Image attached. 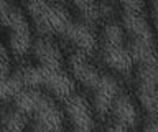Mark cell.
<instances>
[{"mask_svg":"<svg viewBox=\"0 0 158 132\" xmlns=\"http://www.w3.org/2000/svg\"><path fill=\"white\" fill-rule=\"evenodd\" d=\"M25 7L40 33L61 36L86 55L96 50L99 38L91 25L84 20L73 18L63 3L49 0H25Z\"/></svg>","mask_w":158,"mask_h":132,"instance_id":"6da1fadb","label":"cell"},{"mask_svg":"<svg viewBox=\"0 0 158 132\" xmlns=\"http://www.w3.org/2000/svg\"><path fill=\"white\" fill-rule=\"evenodd\" d=\"M13 107L33 121L38 132H63V114L53 97L43 89L25 87L15 96Z\"/></svg>","mask_w":158,"mask_h":132,"instance_id":"7a4b0ae2","label":"cell"},{"mask_svg":"<svg viewBox=\"0 0 158 132\" xmlns=\"http://www.w3.org/2000/svg\"><path fill=\"white\" fill-rule=\"evenodd\" d=\"M17 76L23 89L25 87L44 89L61 99H68L71 94H74V89H76L74 79L63 68H49L41 65L25 66L17 70Z\"/></svg>","mask_w":158,"mask_h":132,"instance_id":"3957f363","label":"cell"},{"mask_svg":"<svg viewBox=\"0 0 158 132\" xmlns=\"http://www.w3.org/2000/svg\"><path fill=\"white\" fill-rule=\"evenodd\" d=\"M125 36L127 33L123 27L115 22L106 23L99 36V50H101L102 61L118 75H128L133 66L130 48Z\"/></svg>","mask_w":158,"mask_h":132,"instance_id":"277c9868","label":"cell"},{"mask_svg":"<svg viewBox=\"0 0 158 132\" xmlns=\"http://www.w3.org/2000/svg\"><path fill=\"white\" fill-rule=\"evenodd\" d=\"M2 23L8 35L10 53L17 58H23L30 48H33L31 30L25 13L10 0H2Z\"/></svg>","mask_w":158,"mask_h":132,"instance_id":"5b68a950","label":"cell"},{"mask_svg":"<svg viewBox=\"0 0 158 132\" xmlns=\"http://www.w3.org/2000/svg\"><path fill=\"white\" fill-rule=\"evenodd\" d=\"M135 92L142 109L158 117V63L135 66Z\"/></svg>","mask_w":158,"mask_h":132,"instance_id":"8992f818","label":"cell"},{"mask_svg":"<svg viewBox=\"0 0 158 132\" xmlns=\"http://www.w3.org/2000/svg\"><path fill=\"white\" fill-rule=\"evenodd\" d=\"M64 111L74 132H94L91 106L81 94L74 92L68 99H64Z\"/></svg>","mask_w":158,"mask_h":132,"instance_id":"52a82bcc","label":"cell"},{"mask_svg":"<svg viewBox=\"0 0 158 132\" xmlns=\"http://www.w3.org/2000/svg\"><path fill=\"white\" fill-rule=\"evenodd\" d=\"M69 70H71L74 79H77L86 89L92 91L101 81L104 73L97 70L96 66L89 61V55L76 50L69 56Z\"/></svg>","mask_w":158,"mask_h":132,"instance_id":"ba28073f","label":"cell"},{"mask_svg":"<svg viewBox=\"0 0 158 132\" xmlns=\"http://www.w3.org/2000/svg\"><path fill=\"white\" fill-rule=\"evenodd\" d=\"M91 94H92L94 111L99 116H106L112 109V104L117 99V96L120 94V86H118V83L114 76L104 73L97 86L91 91Z\"/></svg>","mask_w":158,"mask_h":132,"instance_id":"9c48e42d","label":"cell"},{"mask_svg":"<svg viewBox=\"0 0 158 132\" xmlns=\"http://www.w3.org/2000/svg\"><path fill=\"white\" fill-rule=\"evenodd\" d=\"M33 55L36 60V65L49 68H63L64 65L61 50L49 38H38L33 43Z\"/></svg>","mask_w":158,"mask_h":132,"instance_id":"30bf717a","label":"cell"},{"mask_svg":"<svg viewBox=\"0 0 158 132\" xmlns=\"http://www.w3.org/2000/svg\"><path fill=\"white\" fill-rule=\"evenodd\" d=\"M110 112H112V117H114V124L123 126V127H127V129L133 127L138 121L137 106L133 104L130 96L123 94V92H120V94L117 96V99L114 101Z\"/></svg>","mask_w":158,"mask_h":132,"instance_id":"8fae6325","label":"cell"},{"mask_svg":"<svg viewBox=\"0 0 158 132\" xmlns=\"http://www.w3.org/2000/svg\"><path fill=\"white\" fill-rule=\"evenodd\" d=\"M28 117L15 107H7L2 116V132H23Z\"/></svg>","mask_w":158,"mask_h":132,"instance_id":"7c38bea8","label":"cell"},{"mask_svg":"<svg viewBox=\"0 0 158 132\" xmlns=\"http://www.w3.org/2000/svg\"><path fill=\"white\" fill-rule=\"evenodd\" d=\"M76 10L81 15V20H84L86 23H94L99 18V5L96 3V0H73Z\"/></svg>","mask_w":158,"mask_h":132,"instance_id":"4fadbf2b","label":"cell"},{"mask_svg":"<svg viewBox=\"0 0 158 132\" xmlns=\"http://www.w3.org/2000/svg\"><path fill=\"white\" fill-rule=\"evenodd\" d=\"M112 2L120 3L123 10H130V12H143V0H112Z\"/></svg>","mask_w":158,"mask_h":132,"instance_id":"5bb4252c","label":"cell"},{"mask_svg":"<svg viewBox=\"0 0 158 132\" xmlns=\"http://www.w3.org/2000/svg\"><path fill=\"white\" fill-rule=\"evenodd\" d=\"M143 132H158V117H150L143 126Z\"/></svg>","mask_w":158,"mask_h":132,"instance_id":"9a60e30c","label":"cell"},{"mask_svg":"<svg viewBox=\"0 0 158 132\" xmlns=\"http://www.w3.org/2000/svg\"><path fill=\"white\" fill-rule=\"evenodd\" d=\"M150 12H152V18L155 23V28L158 30V0H150Z\"/></svg>","mask_w":158,"mask_h":132,"instance_id":"2e32d148","label":"cell"},{"mask_svg":"<svg viewBox=\"0 0 158 132\" xmlns=\"http://www.w3.org/2000/svg\"><path fill=\"white\" fill-rule=\"evenodd\" d=\"M106 132H128L127 127H123V126H118V124H112Z\"/></svg>","mask_w":158,"mask_h":132,"instance_id":"e0dca14e","label":"cell"},{"mask_svg":"<svg viewBox=\"0 0 158 132\" xmlns=\"http://www.w3.org/2000/svg\"><path fill=\"white\" fill-rule=\"evenodd\" d=\"M49 2H58V3H63L64 0H49Z\"/></svg>","mask_w":158,"mask_h":132,"instance_id":"ac0fdd59","label":"cell"},{"mask_svg":"<svg viewBox=\"0 0 158 132\" xmlns=\"http://www.w3.org/2000/svg\"><path fill=\"white\" fill-rule=\"evenodd\" d=\"M35 132H38V130H35Z\"/></svg>","mask_w":158,"mask_h":132,"instance_id":"d6986e66","label":"cell"}]
</instances>
